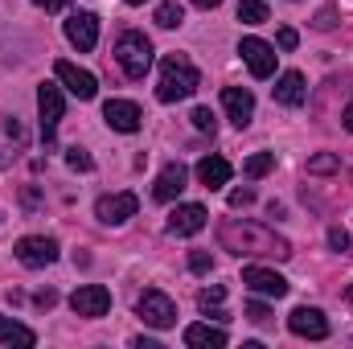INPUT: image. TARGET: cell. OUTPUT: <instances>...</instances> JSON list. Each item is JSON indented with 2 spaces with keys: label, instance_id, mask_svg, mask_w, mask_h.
Instances as JSON below:
<instances>
[{
  "label": "cell",
  "instance_id": "obj_1",
  "mask_svg": "<svg viewBox=\"0 0 353 349\" xmlns=\"http://www.w3.org/2000/svg\"><path fill=\"white\" fill-rule=\"evenodd\" d=\"M218 243H222V251H230L239 259H292V243L251 218H226L218 226Z\"/></svg>",
  "mask_w": 353,
  "mask_h": 349
},
{
  "label": "cell",
  "instance_id": "obj_2",
  "mask_svg": "<svg viewBox=\"0 0 353 349\" xmlns=\"http://www.w3.org/2000/svg\"><path fill=\"white\" fill-rule=\"evenodd\" d=\"M197 87H201L197 66H193L185 54H165V62H161V83H157V99H161V103H176V99H189Z\"/></svg>",
  "mask_w": 353,
  "mask_h": 349
},
{
  "label": "cell",
  "instance_id": "obj_3",
  "mask_svg": "<svg viewBox=\"0 0 353 349\" xmlns=\"http://www.w3.org/2000/svg\"><path fill=\"white\" fill-rule=\"evenodd\" d=\"M115 62L128 79H144L148 66H152V41L140 29H123L119 41H115Z\"/></svg>",
  "mask_w": 353,
  "mask_h": 349
},
{
  "label": "cell",
  "instance_id": "obj_4",
  "mask_svg": "<svg viewBox=\"0 0 353 349\" xmlns=\"http://www.w3.org/2000/svg\"><path fill=\"white\" fill-rule=\"evenodd\" d=\"M136 312H140V321H144V325H152V329H169V325H176V304L165 296V292H157V288L140 292Z\"/></svg>",
  "mask_w": 353,
  "mask_h": 349
},
{
  "label": "cell",
  "instance_id": "obj_5",
  "mask_svg": "<svg viewBox=\"0 0 353 349\" xmlns=\"http://www.w3.org/2000/svg\"><path fill=\"white\" fill-rule=\"evenodd\" d=\"M62 111H66V103H62V87L41 83V87H37V115H41V140H46V148H50L54 136H58V119H62Z\"/></svg>",
  "mask_w": 353,
  "mask_h": 349
},
{
  "label": "cell",
  "instance_id": "obj_6",
  "mask_svg": "<svg viewBox=\"0 0 353 349\" xmlns=\"http://www.w3.org/2000/svg\"><path fill=\"white\" fill-rule=\"evenodd\" d=\"M136 210H140V197L136 193H107V197L94 201V218L103 226H119V222L136 218Z\"/></svg>",
  "mask_w": 353,
  "mask_h": 349
},
{
  "label": "cell",
  "instance_id": "obj_7",
  "mask_svg": "<svg viewBox=\"0 0 353 349\" xmlns=\"http://www.w3.org/2000/svg\"><path fill=\"white\" fill-rule=\"evenodd\" d=\"M12 255L25 263V267H50V263L58 259V243H54L50 235H25V239L12 247Z\"/></svg>",
  "mask_w": 353,
  "mask_h": 349
},
{
  "label": "cell",
  "instance_id": "obj_8",
  "mask_svg": "<svg viewBox=\"0 0 353 349\" xmlns=\"http://www.w3.org/2000/svg\"><path fill=\"white\" fill-rule=\"evenodd\" d=\"M239 54H243V62H247V70H251L255 79H271V74H275V58H279V54L267 46L263 37H243Z\"/></svg>",
  "mask_w": 353,
  "mask_h": 349
},
{
  "label": "cell",
  "instance_id": "obj_9",
  "mask_svg": "<svg viewBox=\"0 0 353 349\" xmlns=\"http://www.w3.org/2000/svg\"><path fill=\"white\" fill-rule=\"evenodd\" d=\"M66 41L79 50V54H87L99 46V17L94 12H70V21H66Z\"/></svg>",
  "mask_w": 353,
  "mask_h": 349
},
{
  "label": "cell",
  "instance_id": "obj_10",
  "mask_svg": "<svg viewBox=\"0 0 353 349\" xmlns=\"http://www.w3.org/2000/svg\"><path fill=\"white\" fill-rule=\"evenodd\" d=\"M243 283L251 288V292H259V296H288V279L279 275V271H271V267H259V263H251V267H243Z\"/></svg>",
  "mask_w": 353,
  "mask_h": 349
},
{
  "label": "cell",
  "instance_id": "obj_11",
  "mask_svg": "<svg viewBox=\"0 0 353 349\" xmlns=\"http://www.w3.org/2000/svg\"><path fill=\"white\" fill-rule=\"evenodd\" d=\"M70 308H74L79 317H107V312H111V292H107L103 283H87V288H79V292L70 296Z\"/></svg>",
  "mask_w": 353,
  "mask_h": 349
},
{
  "label": "cell",
  "instance_id": "obj_12",
  "mask_svg": "<svg viewBox=\"0 0 353 349\" xmlns=\"http://www.w3.org/2000/svg\"><path fill=\"white\" fill-rule=\"evenodd\" d=\"M288 329H292L296 337H308V341L329 337V321H325V312H321V308H292Z\"/></svg>",
  "mask_w": 353,
  "mask_h": 349
},
{
  "label": "cell",
  "instance_id": "obj_13",
  "mask_svg": "<svg viewBox=\"0 0 353 349\" xmlns=\"http://www.w3.org/2000/svg\"><path fill=\"white\" fill-rule=\"evenodd\" d=\"M54 74L66 83V90H70L74 99H94V94H99L94 74H90V70H83V66H74V62H54Z\"/></svg>",
  "mask_w": 353,
  "mask_h": 349
},
{
  "label": "cell",
  "instance_id": "obj_14",
  "mask_svg": "<svg viewBox=\"0 0 353 349\" xmlns=\"http://www.w3.org/2000/svg\"><path fill=\"white\" fill-rule=\"evenodd\" d=\"M103 119H107V128H115V132H140V107L132 103V99H107V107H103Z\"/></svg>",
  "mask_w": 353,
  "mask_h": 349
},
{
  "label": "cell",
  "instance_id": "obj_15",
  "mask_svg": "<svg viewBox=\"0 0 353 349\" xmlns=\"http://www.w3.org/2000/svg\"><path fill=\"white\" fill-rule=\"evenodd\" d=\"M222 107H226L230 123H239V128H247L255 119V94L247 87H222Z\"/></svg>",
  "mask_w": 353,
  "mask_h": 349
},
{
  "label": "cell",
  "instance_id": "obj_16",
  "mask_svg": "<svg viewBox=\"0 0 353 349\" xmlns=\"http://www.w3.org/2000/svg\"><path fill=\"white\" fill-rule=\"evenodd\" d=\"M21 148H25V128H21V119L0 115V169H8Z\"/></svg>",
  "mask_w": 353,
  "mask_h": 349
},
{
  "label": "cell",
  "instance_id": "obj_17",
  "mask_svg": "<svg viewBox=\"0 0 353 349\" xmlns=\"http://www.w3.org/2000/svg\"><path fill=\"white\" fill-rule=\"evenodd\" d=\"M185 181H189V169H185L181 161H169V165L161 169V177H157V185H152V197H157V201H173V197H181Z\"/></svg>",
  "mask_w": 353,
  "mask_h": 349
},
{
  "label": "cell",
  "instance_id": "obj_18",
  "mask_svg": "<svg viewBox=\"0 0 353 349\" xmlns=\"http://www.w3.org/2000/svg\"><path fill=\"white\" fill-rule=\"evenodd\" d=\"M205 206H197V201H185V206H176L173 214H169V230L173 235H197L201 226H205Z\"/></svg>",
  "mask_w": 353,
  "mask_h": 349
},
{
  "label": "cell",
  "instance_id": "obj_19",
  "mask_svg": "<svg viewBox=\"0 0 353 349\" xmlns=\"http://www.w3.org/2000/svg\"><path fill=\"white\" fill-rule=\"evenodd\" d=\"M304 99H308V87H304V74H300V70L279 74V83H275V103H283V107H300Z\"/></svg>",
  "mask_w": 353,
  "mask_h": 349
},
{
  "label": "cell",
  "instance_id": "obj_20",
  "mask_svg": "<svg viewBox=\"0 0 353 349\" xmlns=\"http://www.w3.org/2000/svg\"><path fill=\"white\" fill-rule=\"evenodd\" d=\"M197 181H201L205 189H222V185L230 181V161H226V157H201V161H197Z\"/></svg>",
  "mask_w": 353,
  "mask_h": 349
},
{
  "label": "cell",
  "instance_id": "obj_21",
  "mask_svg": "<svg viewBox=\"0 0 353 349\" xmlns=\"http://www.w3.org/2000/svg\"><path fill=\"white\" fill-rule=\"evenodd\" d=\"M0 346H37V333L29 329V325H21V321H8V317H0Z\"/></svg>",
  "mask_w": 353,
  "mask_h": 349
},
{
  "label": "cell",
  "instance_id": "obj_22",
  "mask_svg": "<svg viewBox=\"0 0 353 349\" xmlns=\"http://www.w3.org/2000/svg\"><path fill=\"white\" fill-rule=\"evenodd\" d=\"M185 346H193V349H222V346H226V333H222V329H210V325H189V329H185Z\"/></svg>",
  "mask_w": 353,
  "mask_h": 349
},
{
  "label": "cell",
  "instance_id": "obj_23",
  "mask_svg": "<svg viewBox=\"0 0 353 349\" xmlns=\"http://www.w3.org/2000/svg\"><path fill=\"white\" fill-rule=\"evenodd\" d=\"M222 300H226V288H222V283H214V288H201V292H197V308H201V312H210L214 321H230V317L222 312Z\"/></svg>",
  "mask_w": 353,
  "mask_h": 349
},
{
  "label": "cell",
  "instance_id": "obj_24",
  "mask_svg": "<svg viewBox=\"0 0 353 349\" xmlns=\"http://www.w3.org/2000/svg\"><path fill=\"white\" fill-rule=\"evenodd\" d=\"M239 21L243 25H263V21H271V12H267L263 0H239Z\"/></svg>",
  "mask_w": 353,
  "mask_h": 349
},
{
  "label": "cell",
  "instance_id": "obj_25",
  "mask_svg": "<svg viewBox=\"0 0 353 349\" xmlns=\"http://www.w3.org/2000/svg\"><path fill=\"white\" fill-rule=\"evenodd\" d=\"M181 21H185V12H181V4H176V0L157 4V25H161V29H176Z\"/></svg>",
  "mask_w": 353,
  "mask_h": 349
},
{
  "label": "cell",
  "instance_id": "obj_26",
  "mask_svg": "<svg viewBox=\"0 0 353 349\" xmlns=\"http://www.w3.org/2000/svg\"><path fill=\"white\" fill-rule=\"evenodd\" d=\"M271 169H275V157H271V152H255V157L243 161V173L247 177H267Z\"/></svg>",
  "mask_w": 353,
  "mask_h": 349
},
{
  "label": "cell",
  "instance_id": "obj_27",
  "mask_svg": "<svg viewBox=\"0 0 353 349\" xmlns=\"http://www.w3.org/2000/svg\"><path fill=\"white\" fill-rule=\"evenodd\" d=\"M66 165H70L74 173H90V169H94V161H90V152H87V148H79V144H74V148L66 152Z\"/></svg>",
  "mask_w": 353,
  "mask_h": 349
},
{
  "label": "cell",
  "instance_id": "obj_28",
  "mask_svg": "<svg viewBox=\"0 0 353 349\" xmlns=\"http://www.w3.org/2000/svg\"><path fill=\"white\" fill-rule=\"evenodd\" d=\"M337 169H341V161H337V157H333V152H321V157H312V161H308V173H337Z\"/></svg>",
  "mask_w": 353,
  "mask_h": 349
},
{
  "label": "cell",
  "instance_id": "obj_29",
  "mask_svg": "<svg viewBox=\"0 0 353 349\" xmlns=\"http://www.w3.org/2000/svg\"><path fill=\"white\" fill-rule=\"evenodd\" d=\"M189 119H193V128H197V132H210V136H214V128H218V119H214V111H210V107H193V115H189Z\"/></svg>",
  "mask_w": 353,
  "mask_h": 349
},
{
  "label": "cell",
  "instance_id": "obj_30",
  "mask_svg": "<svg viewBox=\"0 0 353 349\" xmlns=\"http://www.w3.org/2000/svg\"><path fill=\"white\" fill-rule=\"evenodd\" d=\"M251 201H255V189H251V185H243V189L230 193V210H243V206H251Z\"/></svg>",
  "mask_w": 353,
  "mask_h": 349
},
{
  "label": "cell",
  "instance_id": "obj_31",
  "mask_svg": "<svg viewBox=\"0 0 353 349\" xmlns=\"http://www.w3.org/2000/svg\"><path fill=\"white\" fill-rule=\"evenodd\" d=\"M247 321H255V325H267V321H271L267 304H259V300H251V304H247Z\"/></svg>",
  "mask_w": 353,
  "mask_h": 349
},
{
  "label": "cell",
  "instance_id": "obj_32",
  "mask_svg": "<svg viewBox=\"0 0 353 349\" xmlns=\"http://www.w3.org/2000/svg\"><path fill=\"white\" fill-rule=\"evenodd\" d=\"M189 267H193L197 275H205V271H214V259H210L205 251H193V255H189Z\"/></svg>",
  "mask_w": 353,
  "mask_h": 349
},
{
  "label": "cell",
  "instance_id": "obj_33",
  "mask_svg": "<svg viewBox=\"0 0 353 349\" xmlns=\"http://www.w3.org/2000/svg\"><path fill=\"white\" fill-rule=\"evenodd\" d=\"M329 247H333V251H350V235H345L341 226H333V230H329Z\"/></svg>",
  "mask_w": 353,
  "mask_h": 349
},
{
  "label": "cell",
  "instance_id": "obj_34",
  "mask_svg": "<svg viewBox=\"0 0 353 349\" xmlns=\"http://www.w3.org/2000/svg\"><path fill=\"white\" fill-rule=\"evenodd\" d=\"M275 41H279V50H296V41H300V37H296V29H279V37H275Z\"/></svg>",
  "mask_w": 353,
  "mask_h": 349
},
{
  "label": "cell",
  "instance_id": "obj_35",
  "mask_svg": "<svg viewBox=\"0 0 353 349\" xmlns=\"http://www.w3.org/2000/svg\"><path fill=\"white\" fill-rule=\"evenodd\" d=\"M33 4H37V8H46V12H58V8H66L70 0H33Z\"/></svg>",
  "mask_w": 353,
  "mask_h": 349
},
{
  "label": "cell",
  "instance_id": "obj_36",
  "mask_svg": "<svg viewBox=\"0 0 353 349\" xmlns=\"http://www.w3.org/2000/svg\"><path fill=\"white\" fill-rule=\"evenodd\" d=\"M54 300H58V292H50V288H46V292H37V304H41V308H50Z\"/></svg>",
  "mask_w": 353,
  "mask_h": 349
},
{
  "label": "cell",
  "instance_id": "obj_37",
  "mask_svg": "<svg viewBox=\"0 0 353 349\" xmlns=\"http://www.w3.org/2000/svg\"><path fill=\"white\" fill-rule=\"evenodd\" d=\"M132 346H136V349H161V346H157V341H152V337H136Z\"/></svg>",
  "mask_w": 353,
  "mask_h": 349
},
{
  "label": "cell",
  "instance_id": "obj_38",
  "mask_svg": "<svg viewBox=\"0 0 353 349\" xmlns=\"http://www.w3.org/2000/svg\"><path fill=\"white\" fill-rule=\"evenodd\" d=\"M341 123H345V128H350V132H353V103H350V107H345V115H341Z\"/></svg>",
  "mask_w": 353,
  "mask_h": 349
},
{
  "label": "cell",
  "instance_id": "obj_39",
  "mask_svg": "<svg viewBox=\"0 0 353 349\" xmlns=\"http://www.w3.org/2000/svg\"><path fill=\"white\" fill-rule=\"evenodd\" d=\"M193 4H197V8H218L222 0H193Z\"/></svg>",
  "mask_w": 353,
  "mask_h": 349
},
{
  "label": "cell",
  "instance_id": "obj_40",
  "mask_svg": "<svg viewBox=\"0 0 353 349\" xmlns=\"http://www.w3.org/2000/svg\"><path fill=\"white\" fill-rule=\"evenodd\" d=\"M345 296H350V300H353V283H350V292H345Z\"/></svg>",
  "mask_w": 353,
  "mask_h": 349
},
{
  "label": "cell",
  "instance_id": "obj_41",
  "mask_svg": "<svg viewBox=\"0 0 353 349\" xmlns=\"http://www.w3.org/2000/svg\"><path fill=\"white\" fill-rule=\"evenodd\" d=\"M128 4H144V0H128Z\"/></svg>",
  "mask_w": 353,
  "mask_h": 349
}]
</instances>
